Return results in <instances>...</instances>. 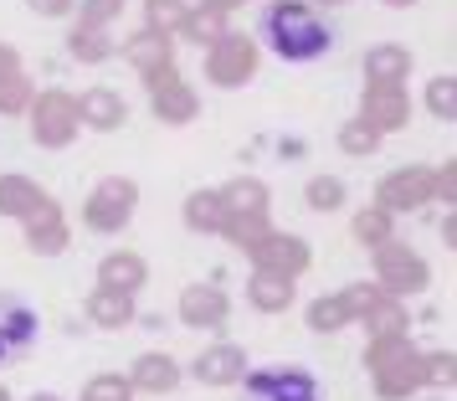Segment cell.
Here are the masks:
<instances>
[{
  "label": "cell",
  "instance_id": "obj_42",
  "mask_svg": "<svg viewBox=\"0 0 457 401\" xmlns=\"http://www.w3.org/2000/svg\"><path fill=\"white\" fill-rule=\"evenodd\" d=\"M26 5H31L42 21H67V16L78 11V0H26Z\"/></svg>",
  "mask_w": 457,
  "mask_h": 401
},
{
  "label": "cell",
  "instance_id": "obj_23",
  "mask_svg": "<svg viewBox=\"0 0 457 401\" xmlns=\"http://www.w3.org/2000/svg\"><path fill=\"white\" fill-rule=\"evenodd\" d=\"M360 67H365V83H406L411 78V52L401 42H375Z\"/></svg>",
  "mask_w": 457,
  "mask_h": 401
},
{
  "label": "cell",
  "instance_id": "obj_33",
  "mask_svg": "<svg viewBox=\"0 0 457 401\" xmlns=\"http://www.w3.org/2000/svg\"><path fill=\"white\" fill-rule=\"evenodd\" d=\"M421 108L432 113L436 124H453V119H457V78H453V72L427 78V88H421Z\"/></svg>",
  "mask_w": 457,
  "mask_h": 401
},
{
  "label": "cell",
  "instance_id": "obj_37",
  "mask_svg": "<svg viewBox=\"0 0 457 401\" xmlns=\"http://www.w3.org/2000/svg\"><path fill=\"white\" fill-rule=\"evenodd\" d=\"M83 401H134V386H129L119 371H104L83 386Z\"/></svg>",
  "mask_w": 457,
  "mask_h": 401
},
{
  "label": "cell",
  "instance_id": "obj_47",
  "mask_svg": "<svg viewBox=\"0 0 457 401\" xmlns=\"http://www.w3.org/2000/svg\"><path fill=\"white\" fill-rule=\"evenodd\" d=\"M380 5H391V11H406V5H416V0H380Z\"/></svg>",
  "mask_w": 457,
  "mask_h": 401
},
{
  "label": "cell",
  "instance_id": "obj_16",
  "mask_svg": "<svg viewBox=\"0 0 457 401\" xmlns=\"http://www.w3.org/2000/svg\"><path fill=\"white\" fill-rule=\"evenodd\" d=\"M31 339H37V309L16 294H0V365L31 350Z\"/></svg>",
  "mask_w": 457,
  "mask_h": 401
},
{
  "label": "cell",
  "instance_id": "obj_36",
  "mask_svg": "<svg viewBox=\"0 0 457 401\" xmlns=\"http://www.w3.org/2000/svg\"><path fill=\"white\" fill-rule=\"evenodd\" d=\"M268 227H272V216H227L216 237H227L231 247H247V242H257Z\"/></svg>",
  "mask_w": 457,
  "mask_h": 401
},
{
  "label": "cell",
  "instance_id": "obj_5",
  "mask_svg": "<svg viewBox=\"0 0 457 401\" xmlns=\"http://www.w3.org/2000/svg\"><path fill=\"white\" fill-rule=\"evenodd\" d=\"M134 212H139V186L129 175H104L83 201L87 232H98V237H119L134 221Z\"/></svg>",
  "mask_w": 457,
  "mask_h": 401
},
{
  "label": "cell",
  "instance_id": "obj_22",
  "mask_svg": "<svg viewBox=\"0 0 457 401\" xmlns=\"http://www.w3.org/2000/svg\"><path fill=\"white\" fill-rule=\"evenodd\" d=\"M42 201H52L46 196L42 180H31V175H0V216H11V221H26V216L37 212Z\"/></svg>",
  "mask_w": 457,
  "mask_h": 401
},
{
  "label": "cell",
  "instance_id": "obj_38",
  "mask_svg": "<svg viewBox=\"0 0 457 401\" xmlns=\"http://www.w3.org/2000/svg\"><path fill=\"white\" fill-rule=\"evenodd\" d=\"M453 380H457L453 350H432V355H421V386H436V391H447Z\"/></svg>",
  "mask_w": 457,
  "mask_h": 401
},
{
  "label": "cell",
  "instance_id": "obj_21",
  "mask_svg": "<svg viewBox=\"0 0 457 401\" xmlns=\"http://www.w3.org/2000/svg\"><path fill=\"white\" fill-rule=\"evenodd\" d=\"M216 196L227 216H272V190L257 175H231L227 186H216Z\"/></svg>",
  "mask_w": 457,
  "mask_h": 401
},
{
  "label": "cell",
  "instance_id": "obj_43",
  "mask_svg": "<svg viewBox=\"0 0 457 401\" xmlns=\"http://www.w3.org/2000/svg\"><path fill=\"white\" fill-rule=\"evenodd\" d=\"M201 5H211V11H221V16H231V11H242L247 0H201Z\"/></svg>",
  "mask_w": 457,
  "mask_h": 401
},
{
  "label": "cell",
  "instance_id": "obj_45",
  "mask_svg": "<svg viewBox=\"0 0 457 401\" xmlns=\"http://www.w3.org/2000/svg\"><path fill=\"white\" fill-rule=\"evenodd\" d=\"M313 11H339V5H350V0H309Z\"/></svg>",
  "mask_w": 457,
  "mask_h": 401
},
{
  "label": "cell",
  "instance_id": "obj_49",
  "mask_svg": "<svg viewBox=\"0 0 457 401\" xmlns=\"http://www.w3.org/2000/svg\"><path fill=\"white\" fill-rule=\"evenodd\" d=\"M432 401H447V397H432Z\"/></svg>",
  "mask_w": 457,
  "mask_h": 401
},
{
  "label": "cell",
  "instance_id": "obj_6",
  "mask_svg": "<svg viewBox=\"0 0 457 401\" xmlns=\"http://www.w3.org/2000/svg\"><path fill=\"white\" fill-rule=\"evenodd\" d=\"M252 263V273H278V278H298L313 268V247L303 242L298 232H278V227H268V232L257 237V242H247L242 247Z\"/></svg>",
  "mask_w": 457,
  "mask_h": 401
},
{
  "label": "cell",
  "instance_id": "obj_7",
  "mask_svg": "<svg viewBox=\"0 0 457 401\" xmlns=\"http://www.w3.org/2000/svg\"><path fill=\"white\" fill-rule=\"evenodd\" d=\"M237 386H242V401H324L319 380L298 365H257Z\"/></svg>",
  "mask_w": 457,
  "mask_h": 401
},
{
  "label": "cell",
  "instance_id": "obj_32",
  "mask_svg": "<svg viewBox=\"0 0 457 401\" xmlns=\"http://www.w3.org/2000/svg\"><path fill=\"white\" fill-rule=\"evenodd\" d=\"M303 324H309L313 335H339V330L354 324V319H350V309L339 304V294H319L309 309H303Z\"/></svg>",
  "mask_w": 457,
  "mask_h": 401
},
{
  "label": "cell",
  "instance_id": "obj_18",
  "mask_svg": "<svg viewBox=\"0 0 457 401\" xmlns=\"http://www.w3.org/2000/svg\"><path fill=\"white\" fill-rule=\"evenodd\" d=\"M180 365H175V355H165V350H145V355H134V365H129V386L134 391H145V397H165V391H175L180 386Z\"/></svg>",
  "mask_w": 457,
  "mask_h": 401
},
{
  "label": "cell",
  "instance_id": "obj_24",
  "mask_svg": "<svg viewBox=\"0 0 457 401\" xmlns=\"http://www.w3.org/2000/svg\"><path fill=\"white\" fill-rule=\"evenodd\" d=\"M83 314H87V324H98V330H129V324H134V298L113 294V288H93V294L83 298Z\"/></svg>",
  "mask_w": 457,
  "mask_h": 401
},
{
  "label": "cell",
  "instance_id": "obj_11",
  "mask_svg": "<svg viewBox=\"0 0 457 401\" xmlns=\"http://www.w3.org/2000/svg\"><path fill=\"white\" fill-rule=\"evenodd\" d=\"M411 93H406V83H365V93H360V119H370L380 134H401V129L411 124Z\"/></svg>",
  "mask_w": 457,
  "mask_h": 401
},
{
  "label": "cell",
  "instance_id": "obj_17",
  "mask_svg": "<svg viewBox=\"0 0 457 401\" xmlns=\"http://www.w3.org/2000/svg\"><path fill=\"white\" fill-rule=\"evenodd\" d=\"M31 98H37V88H31V78H26L21 52H16L11 42H0V119H16V113H26V108H31Z\"/></svg>",
  "mask_w": 457,
  "mask_h": 401
},
{
  "label": "cell",
  "instance_id": "obj_12",
  "mask_svg": "<svg viewBox=\"0 0 457 401\" xmlns=\"http://www.w3.org/2000/svg\"><path fill=\"white\" fill-rule=\"evenodd\" d=\"M149 108H154V119H160V124L180 129V124H190V119L201 113V93L180 78V67H170L165 78H154V83H149Z\"/></svg>",
  "mask_w": 457,
  "mask_h": 401
},
{
  "label": "cell",
  "instance_id": "obj_14",
  "mask_svg": "<svg viewBox=\"0 0 457 401\" xmlns=\"http://www.w3.org/2000/svg\"><path fill=\"white\" fill-rule=\"evenodd\" d=\"M119 52H124V63L134 67V78H145V83L165 78L170 67H175V42H170V37H160V31H145V26H139V31L119 46Z\"/></svg>",
  "mask_w": 457,
  "mask_h": 401
},
{
  "label": "cell",
  "instance_id": "obj_15",
  "mask_svg": "<svg viewBox=\"0 0 457 401\" xmlns=\"http://www.w3.org/2000/svg\"><path fill=\"white\" fill-rule=\"evenodd\" d=\"M21 227H26V247L37 257H57V253H67V242H72V221H67V212L57 201H42Z\"/></svg>",
  "mask_w": 457,
  "mask_h": 401
},
{
  "label": "cell",
  "instance_id": "obj_20",
  "mask_svg": "<svg viewBox=\"0 0 457 401\" xmlns=\"http://www.w3.org/2000/svg\"><path fill=\"white\" fill-rule=\"evenodd\" d=\"M78 119H83V129H93V134H113V129H124L129 119V104L113 93V88H87V93H78Z\"/></svg>",
  "mask_w": 457,
  "mask_h": 401
},
{
  "label": "cell",
  "instance_id": "obj_41",
  "mask_svg": "<svg viewBox=\"0 0 457 401\" xmlns=\"http://www.w3.org/2000/svg\"><path fill=\"white\" fill-rule=\"evenodd\" d=\"M432 201L457 206V160H442V165L432 170Z\"/></svg>",
  "mask_w": 457,
  "mask_h": 401
},
{
  "label": "cell",
  "instance_id": "obj_1",
  "mask_svg": "<svg viewBox=\"0 0 457 401\" xmlns=\"http://www.w3.org/2000/svg\"><path fill=\"white\" fill-rule=\"evenodd\" d=\"M257 31L283 63H319V57L334 52V26L324 21V11H313L309 0H268Z\"/></svg>",
  "mask_w": 457,
  "mask_h": 401
},
{
  "label": "cell",
  "instance_id": "obj_3",
  "mask_svg": "<svg viewBox=\"0 0 457 401\" xmlns=\"http://www.w3.org/2000/svg\"><path fill=\"white\" fill-rule=\"evenodd\" d=\"M370 283L391 298H411V294H427L432 268H427V257L416 253L411 242L391 237V242H380L370 253Z\"/></svg>",
  "mask_w": 457,
  "mask_h": 401
},
{
  "label": "cell",
  "instance_id": "obj_28",
  "mask_svg": "<svg viewBox=\"0 0 457 401\" xmlns=\"http://www.w3.org/2000/svg\"><path fill=\"white\" fill-rule=\"evenodd\" d=\"M227 31H231V16L211 11V5H186V21H180L175 37H186V42H195V46H211V42H221Z\"/></svg>",
  "mask_w": 457,
  "mask_h": 401
},
{
  "label": "cell",
  "instance_id": "obj_29",
  "mask_svg": "<svg viewBox=\"0 0 457 401\" xmlns=\"http://www.w3.org/2000/svg\"><path fill=\"white\" fill-rule=\"evenodd\" d=\"M360 324L370 330V339H391V335H406V330H411V309H406V298L380 294V304H375Z\"/></svg>",
  "mask_w": 457,
  "mask_h": 401
},
{
  "label": "cell",
  "instance_id": "obj_35",
  "mask_svg": "<svg viewBox=\"0 0 457 401\" xmlns=\"http://www.w3.org/2000/svg\"><path fill=\"white\" fill-rule=\"evenodd\" d=\"M180 21H186V0H145V31L175 37Z\"/></svg>",
  "mask_w": 457,
  "mask_h": 401
},
{
  "label": "cell",
  "instance_id": "obj_25",
  "mask_svg": "<svg viewBox=\"0 0 457 401\" xmlns=\"http://www.w3.org/2000/svg\"><path fill=\"white\" fill-rule=\"evenodd\" d=\"M67 52H72V63H83V67H104L113 52H119V42L108 37V26H72L67 31Z\"/></svg>",
  "mask_w": 457,
  "mask_h": 401
},
{
  "label": "cell",
  "instance_id": "obj_19",
  "mask_svg": "<svg viewBox=\"0 0 457 401\" xmlns=\"http://www.w3.org/2000/svg\"><path fill=\"white\" fill-rule=\"evenodd\" d=\"M149 283V263L134 247H119V253H108L104 263H98V288H113V294H129L139 298Z\"/></svg>",
  "mask_w": 457,
  "mask_h": 401
},
{
  "label": "cell",
  "instance_id": "obj_2",
  "mask_svg": "<svg viewBox=\"0 0 457 401\" xmlns=\"http://www.w3.org/2000/svg\"><path fill=\"white\" fill-rule=\"evenodd\" d=\"M365 376H370V391L380 401H411L421 391V350L411 345V335L370 339L365 345Z\"/></svg>",
  "mask_w": 457,
  "mask_h": 401
},
{
  "label": "cell",
  "instance_id": "obj_13",
  "mask_svg": "<svg viewBox=\"0 0 457 401\" xmlns=\"http://www.w3.org/2000/svg\"><path fill=\"white\" fill-rule=\"evenodd\" d=\"M252 371V360L242 345H231V339H216V345H206L201 355H195V365H190V376L201 380V386H237V380Z\"/></svg>",
  "mask_w": 457,
  "mask_h": 401
},
{
  "label": "cell",
  "instance_id": "obj_4",
  "mask_svg": "<svg viewBox=\"0 0 457 401\" xmlns=\"http://www.w3.org/2000/svg\"><path fill=\"white\" fill-rule=\"evenodd\" d=\"M26 119H31V139L42 149H67L83 134L78 93H67V88H42V93L31 98V108H26Z\"/></svg>",
  "mask_w": 457,
  "mask_h": 401
},
{
  "label": "cell",
  "instance_id": "obj_31",
  "mask_svg": "<svg viewBox=\"0 0 457 401\" xmlns=\"http://www.w3.org/2000/svg\"><path fill=\"white\" fill-rule=\"evenodd\" d=\"M380 145H386V134L370 124V119H345L339 124V155H350V160H370V155H380Z\"/></svg>",
  "mask_w": 457,
  "mask_h": 401
},
{
  "label": "cell",
  "instance_id": "obj_34",
  "mask_svg": "<svg viewBox=\"0 0 457 401\" xmlns=\"http://www.w3.org/2000/svg\"><path fill=\"white\" fill-rule=\"evenodd\" d=\"M345 201H350V186H345L339 175H313L309 186H303V206H309V212H319V216L339 212Z\"/></svg>",
  "mask_w": 457,
  "mask_h": 401
},
{
  "label": "cell",
  "instance_id": "obj_48",
  "mask_svg": "<svg viewBox=\"0 0 457 401\" xmlns=\"http://www.w3.org/2000/svg\"><path fill=\"white\" fill-rule=\"evenodd\" d=\"M0 401H11V391H5V380H0Z\"/></svg>",
  "mask_w": 457,
  "mask_h": 401
},
{
  "label": "cell",
  "instance_id": "obj_27",
  "mask_svg": "<svg viewBox=\"0 0 457 401\" xmlns=\"http://www.w3.org/2000/svg\"><path fill=\"white\" fill-rule=\"evenodd\" d=\"M247 304L257 314H283V309H293V278L252 273L247 278Z\"/></svg>",
  "mask_w": 457,
  "mask_h": 401
},
{
  "label": "cell",
  "instance_id": "obj_46",
  "mask_svg": "<svg viewBox=\"0 0 457 401\" xmlns=\"http://www.w3.org/2000/svg\"><path fill=\"white\" fill-rule=\"evenodd\" d=\"M26 401H62L57 391H37V397H26Z\"/></svg>",
  "mask_w": 457,
  "mask_h": 401
},
{
  "label": "cell",
  "instance_id": "obj_40",
  "mask_svg": "<svg viewBox=\"0 0 457 401\" xmlns=\"http://www.w3.org/2000/svg\"><path fill=\"white\" fill-rule=\"evenodd\" d=\"M129 0H78V21L83 26H113L124 16Z\"/></svg>",
  "mask_w": 457,
  "mask_h": 401
},
{
  "label": "cell",
  "instance_id": "obj_39",
  "mask_svg": "<svg viewBox=\"0 0 457 401\" xmlns=\"http://www.w3.org/2000/svg\"><path fill=\"white\" fill-rule=\"evenodd\" d=\"M339 304H345V309H350V319L360 324V319L380 304V288H375L370 278H365V283H345V288H339Z\"/></svg>",
  "mask_w": 457,
  "mask_h": 401
},
{
  "label": "cell",
  "instance_id": "obj_9",
  "mask_svg": "<svg viewBox=\"0 0 457 401\" xmlns=\"http://www.w3.org/2000/svg\"><path fill=\"white\" fill-rule=\"evenodd\" d=\"M427 201H432V165H401L391 175H380L370 206H380L391 216H406V212H421Z\"/></svg>",
  "mask_w": 457,
  "mask_h": 401
},
{
  "label": "cell",
  "instance_id": "obj_30",
  "mask_svg": "<svg viewBox=\"0 0 457 401\" xmlns=\"http://www.w3.org/2000/svg\"><path fill=\"white\" fill-rule=\"evenodd\" d=\"M350 237L365 247V253H375L380 242H391L395 237V216L380 212V206H360V212L350 216Z\"/></svg>",
  "mask_w": 457,
  "mask_h": 401
},
{
  "label": "cell",
  "instance_id": "obj_8",
  "mask_svg": "<svg viewBox=\"0 0 457 401\" xmlns=\"http://www.w3.org/2000/svg\"><path fill=\"white\" fill-rule=\"evenodd\" d=\"M206 78L211 88H247L257 78V42L247 31H227L221 42L206 46Z\"/></svg>",
  "mask_w": 457,
  "mask_h": 401
},
{
  "label": "cell",
  "instance_id": "obj_26",
  "mask_svg": "<svg viewBox=\"0 0 457 401\" xmlns=\"http://www.w3.org/2000/svg\"><path fill=\"white\" fill-rule=\"evenodd\" d=\"M180 216H186L190 232L201 237H216L221 232V221H227V212H221V196H216V186H201L186 196V206H180Z\"/></svg>",
  "mask_w": 457,
  "mask_h": 401
},
{
  "label": "cell",
  "instance_id": "obj_10",
  "mask_svg": "<svg viewBox=\"0 0 457 401\" xmlns=\"http://www.w3.org/2000/svg\"><path fill=\"white\" fill-rule=\"evenodd\" d=\"M175 314L186 330H221L231 319V298L221 288V278H206V283H186L180 288V304H175Z\"/></svg>",
  "mask_w": 457,
  "mask_h": 401
},
{
  "label": "cell",
  "instance_id": "obj_44",
  "mask_svg": "<svg viewBox=\"0 0 457 401\" xmlns=\"http://www.w3.org/2000/svg\"><path fill=\"white\" fill-rule=\"evenodd\" d=\"M442 242H447V247H457V216H442Z\"/></svg>",
  "mask_w": 457,
  "mask_h": 401
}]
</instances>
